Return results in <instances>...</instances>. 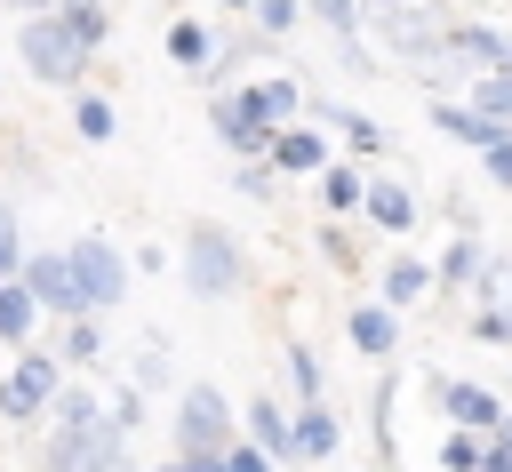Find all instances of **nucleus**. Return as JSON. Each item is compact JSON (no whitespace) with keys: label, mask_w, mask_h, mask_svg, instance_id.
<instances>
[{"label":"nucleus","mask_w":512,"mask_h":472,"mask_svg":"<svg viewBox=\"0 0 512 472\" xmlns=\"http://www.w3.org/2000/svg\"><path fill=\"white\" fill-rule=\"evenodd\" d=\"M384 288H392V296H416V288H424V264H408V256H400V264L384 272Z\"/></svg>","instance_id":"nucleus-22"},{"label":"nucleus","mask_w":512,"mask_h":472,"mask_svg":"<svg viewBox=\"0 0 512 472\" xmlns=\"http://www.w3.org/2000/svg\"><path fill=\"white\" fill-rule=\"evenodd\" d=\"M328 448H336V416L312 400V408L296 416V456H328Z\"/></svg>","instance_id":"nucleus-11"},{"label":"nucleus","mask_w":512,"mask_h":472,"mask_svg":"<svg viewBox=\"0 0 512 472\" xmlns=\"http://www.w3.org/2000/svg\"><path fill=\"white\" fill-rule=\"evenodd\" d=\"M184 280H192V296H232V288H240V248H232L224 224H192V240H184Z\"/></svg>","instance_id":"nucleus-1"},{"label":"nucleus","mask_w":512,"mask_h":472,"mask_svg":"<svg viewBox=\"0 0 512 472\" xmlns=\"http://www.w3.org/2000/svg\"><path fill=\"white\" fill-rule=\"evenodd\" d=\"M352 344H360V352H392V312H376V304L352 312Z\"/></svg>","instance_id":"nucleus-13"},{"label":"nucleus","mask_w":512,"mask_h":472,"mask_svg":"<svg viewBox=\"0 0 512 472\" xmlns=\"http://www.w3.org/2000/svg\"><path fill=\"white\" fill-rule=\"evenodd\" d=\"M80 56H88V40H80L64 16H32V24H24V64H32L40 80H72Z\"/></svg>","instance_id":"nucleus-2"},{"label":"nucleus","mask_w":512,"mask_h":472,"mask_svg":"<svg viewBox=\"0 0 512 472\" xmlns=\"http://www.w3.org/2000/svg\"><path fill=\"white\" fill-rule=\"evenodd\" d=\"M168 472H224V464H168Z\"/></svg>","instance_id":"nucleus-30"},{"label":"nucleus","mask_w":512,"mask_h":472,"mask_svg":"<svg viewBox=\"0 0 512 472\" xmlns=\"http://www.w3.org/2000/svg\"><path fill=\"white\" fill-rule=\"evenodd\" d=\"M240 104H248V120L264 128V120H288V112H296V88H288V80H264V88H248Z\"/></svg>","instance_id":"nucleus-10"},{"label":"nucleus","mask_w":512,"mask_h":472,"mask_svg":"<svg viewBox=\"0 0 512 472\" xmlns=\"http://www.w3.org/2000/svg\"><path fill=\"white\" fill-rule=\"evenodd\" d=\"M168 56H176V64H184V72H200V64H208V56H216V32H208V24H192V16H184V24H168Z\"/></svg>","instance_id":"nucleus-8"},{"label":"nucleus","mask_w":512,"mask_h":472,"mask_svg":"<svg viewBox=\"0 0 512 472\" xmlns=\"http://www.w3.org/2000/svg\"><path fill=\"white\" fill-rule=\"evenodd\" d=\"M256 440H264V448H296V424H280V416L256 400Z\"/></svg>","instance_id":"nucleus-20"},{"label":"nucleus","mask_w":512,"mask_h":472,"mask_svg":"<svg viewBox=\"0 0 512 472\" xmlns=\"http://www.w3.org/2000/svg\"><path fill=\"white\" fill-rule=\"evenodd\" d=\"M480 112H488V120H512V64L480 80Z\"/></svg>","instance_id":"nucleus-18"},{"label":"nucleus","mask_w":512,"mask_h":472,"mask_svg":"<svg viewBox=\"0 0 512 472\" xmlns=\"http://www.w3.org/2000/svg\"><path fill=\"white\" fill-rule=\"evenodd\" d=\"M504 448H512V416H504Z\"/></svg>","instance_id":"nucleus-31"},{"label":"nucleus","mask_w":512,"mask_h":472,"mask_svg":"<svg viewBox=\"0 0 512 472\" xmlns=\"http://www.w3.org/2000/svg\"><path fill=\"white\" fill-rule=\"evenodd\" d=\"M448 48H456V56H472V64H496V72H504V64H512V56H504V40H496V32H456V40H448Z\"/></svg>","instance_id":"nucleus-14"},{"label":"nucleus","mask_w":512,"mask_h":472,"mask_svg":"<svg viewBox=\"0 0 512 472\" xmlns=\"http://www.w3.org/2000/svg\"><path fill=\"white\" fill-rule=\"evenodd\" d=\"M64 24H72V32H80V40H88V48H96V40H104V16H96V8H88V0H64Z\"/></svg>","instance_id":"nucleus-19"},{"label":"nucleus","mask_w":512,"mask_h":472,"mask_svg":"<svg viewBox=\"0 0 512 472\" xmlns=\"http://www.w3.org/2000/svg\"><path fill=\"white\" fill-rule=\"evenodd\" d=\"M8 8H32V16H48V8H56V0H8Z\"/></svg>","instance_id":"nucleus-29"},{"label":"nucleus","mask_w":512,"mask_h":472,"mask_svg":"<svg viewBox=\"0 0 512 472\" xmlns=\"http://www.w3.org/2000/svg\"><path fill=\"white\" fill-rule=\"evenodd\" d=\"M176 432H184V456H192V464H208V448L224 440V400H216L208 384H192V392H184V416H176Z\"/></svg>","instance_id":"nucleus-4"},{"label":"nucleus","mask_w":512,"mask_h":472,"mask_svg":"<svg viewBox=\"0 0 512 472\" xmlns=\"http://www.w3.org/2000/svg\"><path fill=\"white\" fill-rule=\"evenodd\" d=\"M384 40H392L400 56H432V48H448L456 32L440 24L432 0H384Z\"/></svg>","instance_id":"nucleus-3"},{"label":"nucleus","mask_w":512,"mask_h":472,"mask_svg":"<svg viewBox=\"0 0 512 472\" xmlns=\"http://www.w3.org/2000/svg\"><path fill=\"white\" fill-rule=\"evenodd\" d=\"M288 368H296V384H304V392H320V360H312V352H288Z\"/></svg>","instance_id":"nucleus-24"},{"label":"nucleus","mask_w":512,"mask_h":472,"mask_svg":"<svg viewBox=\"0 0 512 472\" xmlns=\"http://www.w3.org/2000/svg\"><path fill=\"white\" fill-rule=\"evenodd\" d=\"M80 136H112V104L104 96H80Z\"/></svg>","instance_id":"nucleus-21"},{"label":"nucleus","mask_w":512,"mask_h":472,"mask_svg":"<svg viewBox=\"0 0 512 472\" xmlns=\"http://www.w3.org/2000/svg\"><path fill=\"white\" fill-rule=\"evenodd\" d=\"M48 392H56V360H24V368L8 376V392H0V408H8V416H32Z\"/></svg>","instance_id":"nucleus-7"},{"label":"nucleus","mask_w":512,"mask_h":472,"mask_svg":"<svg viewBox=\"0 0 512 472\" xmlns=\"http://www.w3.org/2000/svg\"><path fill=\"white\" fill-rule=\"evenodd\" d=\"M24 328H32V288H0V336L16 344Z\"/></svg>","instance_id":"nucleus-17"},{"label":"nucleus","mask_w":512,"mask_h":472,"mask_svg":"<svg viewBox=\"0 0 512 472\" xmlns=\"http://www.w3.org/2000/svg\"><path fill=\"white\" fill-rule=\"evenodd\" d=\"M440 464H456V472H472V464H480V448H472V440H440Z\"/></svg>","instance_id":"nucleus-23"},{"label":"nucleus","mask_w":512,"mask_h":472,"mask_svg":"<svg viewBox=\"0 0 512 472\" xmlns=\"http://www.w3.org/2000/svg\"><path fill=\"white\" fill-rule=\"evenodd\" d=\"M64 256H72V272H80V296H88V304H112V296H120V256H112L96 232H88V240H72Z\"/></svg>","instance_id":"nucleus-5"},{"label":"nucleus","mask_w":512,"mask_h":472,"mask_svg":"<svg viewBox=\"0 0 512 472\" xmlns=\"http://www.w3.org/2000/svg\"><path fill=\"white\" fill-rule=\"evenodd\" d=\"M440 400H448V416H456V424H504V416H496V400H488L480 384H440Z\"/></svg>","instance_id":"nucleus-9"},{"label":"nucleus","mask_w":512,"mask_h":472,"mask_svg":"<svg viewBox=\"0 0 512 472\" xmlns=\"http://www.w3.org/2000/svg\"><path fill=\"white\" fill-rule=\"evenodd\" d=\"M312 8H320V16L336 24V32H352V0H312Z\"/></svg>","instance_id":"nucleus-27"},{"label":"nucleus","mask_w":512,"mask_h":472,"mask_svg":"<svg viewBox=\"0 0 512 472\" xmlns=\"http://www.w3.org/2000/svg\"><path fill=\"white\" fill-rule=\"evenodd\" d=\"M488 176H496V184H512V136H504V144L488 152Z\"/></svg>","instance_id":"nucleus-26"},{"label":"nucleus","mask_w":512,"mask_h":472,"mask_svg":"<svg viewBox=\"0 0 512 472\" xmlns=\"http://www.w3.org/2000/svg\"><path fill=\"white\" fill-rule=\"evenodd\" d=\"M272 160H280V168H328V160H320V136H304V128H296V136H280V144H272Z\"/></svg>","instance_id":"nucleus-15"},{"label":"nucleus","mask_w":512,"mask_h":472,"mask_svg":"<svg viewBox=\"0 0 512 472\" xmlns=\"http://www.w3.org/2000/svg\"><path fill=\"white\" fill-rule=\"evenodd\" d=\"M368 208H376V224H384V232H408V192H392V184H368Z\"/></svg>","instance_id":"nucleus-16"},{"label":"nucleus","mask_w":512,"mask_h":472,"mask_svg":"<svg viewBox=\"0 0 512 472\" xmlns=\"http://www.w3.org/2000/svg\"><path fill=\"white\" fill-rule=\"evenodd\" d=\"M0 264H16V216L0 208Z\"/></svg>","instance_id":"nucleus-28"},{"label":"nucleus","mask_w":512,"mask_h":472,"mask_svg":"<svg viewBox=\"0 0 512 472\" xmlns=\"http://www.w3.org/2000/svg\"><path fill=\"white\" fill-rule=\"evenodd\" d=\"M24 288H32V304H48V312H80V304H88V296H80V272H72V256H32Z\"/></svg>","instance_id":"nucleus-6"},{"label":"nucleus","mask_w":512,"mask_h":472,"mask_svg":"<svg viewBox=\"0 0 512 472\" xmlns=\"http://www.w3.org/2000/svg\"><path fill=\"white\" fill-rule=\"evenodd\" d=\"M432 120H440V128H448V136H472V144H488V152H496V144H504V136H496V120H488V112H448V104H440V112H432Z\"/></svg>","instance_id":"nucleus-12"},{"label":"nucleus","mask_w":512,"mask_h":472,"mask_svg":"<svg viewBox=\"0 0 512 472\" xmlns=\"http://www.w3.org/2000/svg\"><path fill=\"white\" fill-rule=\"evenodd\" d=\"M224 472H272V456H256V448H232V464Z\"/></svg>","instance_id":"nucleus-25"}]
</instances>
